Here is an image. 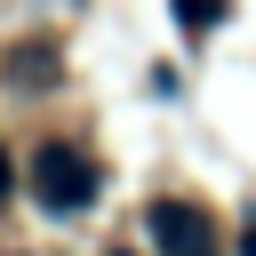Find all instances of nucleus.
Masks as SVG:
<instances>
[{"instance_id": "nucleus-1", "label": "nucleus", "mask_w": 256, "mask_h": 256, "mask_svg": "<svg viewBox=\"0 0 256 256\" xmlns=\"http://www.w3.org/2000/svg\"><path fill=\"white\" fill-rule=\"evenodd\" d=\"M32 192H40L48 208H80V200L96 192V168H80L72 152H48V160L32 168Z\"/></svg>"}, {"instance_id": "nucleus-2", "label": "nucleus", "mask_w": 256, "mask_h": 256, "mask_svg": "<svg viewBox=\"0 0 256 256\" xmlns=\"http://www.w3.org/2000/svg\"><path fill=\"white\" fill-rule=\"evenodd\" d=\"M152 240H160V256H216V240H208V224L184 208V200H168V208H152Z\"/></svg>"}]
</instances>
